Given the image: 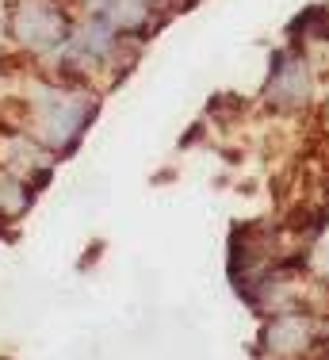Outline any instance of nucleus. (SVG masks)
<instances>
[{"mask_svg":"<svg viewBox=\"0 0 329 360\" xmlns=\"http://www.w3.org/2000/svg\"><path fill=\"white\" fill-rule=\"evenodd\" d=\"M96 115L100 96H89L84 89H69L58 81H42L39 96L27 100V134L54 158H69Z\"/></svg>","mask_w":329,"mask_h":360,"instance_id":"nucleus-1","label":"nucleus"},{"mask_svg":"<svg viewBox=\"0 0 329 360\" xmlns=\"http://www.w3.org/2000/svg\"><path fill=\"white\" fill-rule=\"evenodd\" d=\"M69 31H73V20L58 0H20V4L8 8V35L27 54L62 50Z\"/></svg>","mask_w":329,"mask_h":360,"instance_id":"nucleus-2","label":"nucleus"},{"mask_svg":"<svg viewBox=\"0 0 329 360\" xmlns=\"http://www.w3.org/2000/svg\"><path fill=\"white\" fill-rule=\"evenodd\" d=\"M310 100V58L302 50H280L272 54V70L264 81V104L280 111H295Z\"/></svg>","mask_w":329,"mask_h":360,"instance_id":"nucleus-3","label":"nucleus"},{"mask_svg":"<svg viewBox=\"0 0 329 360\" xmlns=\"http://www.w3.org/2000/svg\"><path fill=\"white\" fill-rule=\"evenodd\" d=\"M8 8H12V0H0V12H8Z\"/></svg>","mask_w":329,"mask_h":360,"instance_id":"nucleus-4","label":"nucleus"},{"mask_svg":"<svg viewBox=\"0 0 329 360\" xmlns=\"http://www.w3.org/2000/svg\"><path fill=\"white\" fill-rule=\"evenodd\" d=\"M0 360H4V356H0Z\"/></svg>","mask_w":329,"mask_h":360,"instance_id":"nucleus-5","label":"nucleus"}]
</instances>
